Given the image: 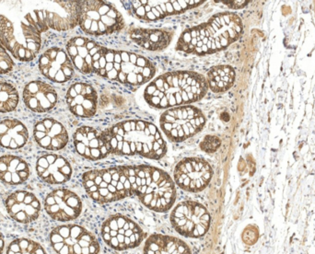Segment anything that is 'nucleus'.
Here are the masks:
<instances>
[{"label": "nucleus", "instance_id": "nucleus-29", "mask_svg": "<svg viewBox=\"0 0 315 254\" xmlns=\"http://www.w3.org/2000/svg\"><path fill=\"white\" fill-rule=\"evenodd\" d=\"M235 78L234 69L230 66H216L207 72L208 87L215 93L228 90L232 86Z\"/></svg>", "mask_w": 315, "mask_h": 254}, {"label": "nucleus", "instance_id": "nucleus-26", "mask_svg": "<svg viewBox=\"0 0 315 254\" xmlns=\"http://www.w3.org/2000/svg\"><path fill=\"white\" fill-rule=\"evenodd\" d=\"M29 176V164L20 157L4 156L0 158V181L9 185L25 182Z\"/></svg>", "mask_w": 315, "mask_h": 254}, {"label": "nucleus", "instance_id": "nucleus-2", "mask_svg": "<svg viewBox=\"0 0 315 254\" xmlns=\"http://www.w3.org/2000/svg\"><path fill=\"white\" fill-rule=\"evenodd\" d=\"M242 32V23L231 12L215 14L206 22L186 29L180 36L176 49L196 55L211 54L226 49Z\"/></svg>", "mask_w": 315, "mask_h": 254}, {"label": "nucleus", "instance_id": "nucleus-32", "mask_svg": "<svg viewBox=\"0 0 315 254\" xmlns=\"http://www.w3.org/2000/svg\"><path fill=\"white\" fill-rule=\"evenodd\" d=\"M7 254H46V252L39 243L33 240L17 238L8 245Z\"/></svg>", "mask_w": 315, "mask_h": 254}, {"label": "nucleus", "instance_id": "nucleus-17", "mask_svg": "<svg viewBox=\"0 0 315 254\" xmlns=\"http://www.w3.org/2000/svg\"><path fill=\"white\" fill-rule=\"evenodd\" d=\"M10 217L21 224L34 221L39 216L41 204L33 193L18 191L11 193L5 203Z\"/></svg>", "mask_w": 315, "mask_h": 254}, {"label": "nucleus", "instance_id": "nucleus-19", "mask_svg": "<svg viewBox=\"0 0 315 254\" xmlns=\"http://www.w3.org/2000/svg\"><path fill=\"white\" fill-rule=\"evenodd\" d=\"M73 139L77 152L87 159H102L110 154L101 133L94 128L88 126L79 128L75 132Z\"/></svg>", "mask_w": 315, "mask_h": 254}, {"label": "nucleus", "instance_id": "nucleus-16", "mask_svg": "<svg viewBox=\"0 0 315 254\" xmlns=\"http://www.w3.org/2000/svg\"><path fill=\"white\" fill-rule=\"evenodd\" d=\"M39 67L44 77L56 83L68 81L74 74L70 58L64 50L56 47L48 49L41 56Z\"/></svg>", "mask_w": 315, "mask_h": 254}, {"label": "nucleus", "instance_id": "nucleus-24", "mask_svg": "<svg viewBox=\"0 0 315 254\" xmlns=\"http://www.w3.org/2000/svg\"><path fill=\"white\" fill-rule=\"evenodd\" d=\"M54 9L43 10L49 28L66 31L79 24V1H54Z\"/></svg>", "mask_w": 315, "mask_h": 254}, {"label": "nucleus", "instance_id": "nucleus-6", "mask_svg": "<svg viewBox=\"0 0 315 254\" xmlns=\"http://www.w3.org/2000/svg\"><path fill=\"white\" fill-rule=\"evenodd\" d=\"M89 197L100 204L133 196L131 166H117L87 171L82 177Z\"/></svg>", "mask_w": 315, "mask_h": 254}, {"label": "nucleus", "instance_id": "nucleus-35", "mask_svg": "<svg viewBox=\"0 0 315 254\" xmlns=\"http://www.w3.org/2000/svg\"><path fill=\"white\" fill-rule=\"evenodd\" d=\"M258 237V234L257 231H254L252 227H248L247 228H245V230L243 231L242 234V240L246 244L252 245L253 243H255L256 240Z\"/></svg>", "mask_w": 315, "mask_h": 254}, {"label": "nucleus", "instance_id": "nucleus-33", "mask_svg": "<svg viewBox=\"0 0 315 254\" xmlns=\"http://www.w3.org/2000/svg\"><path fill=\"white\" fill-rule=\"evenodd\" d=\"M220 139L214 136H206L200 143V147L206 153H213L220 146Z\"/></svg>", "mask_w": 315, "mask_h": 254}, {"label": "nucleus", "instance_id": "nucleus-36", "mask_svg": "<svg viewBox=\"0 0 315 254\" xmlns=\"http://www.w3.org/2000/svg\"><path fill=\"white\" fill-rule=\"evenodd\" d=\"M222 3L224 4H230V7H231L232 8H242L243 6H245V4H247V1H223Z\"/></svg>", "mask_w": 315, "mask_h": 254}, {"label": "nucleus", "instance_id": "nucleus-11", "mask_svg": "<svg viewBox=\"0 0 315 254\" xmlns=\"http://www.w3.org/2000/svg\"><path fill=\"white\" fill-rule=\"evenodd\" d=\"M101 235L111 248L119 250L137 247L144 237L137 224L121 215L113 216L102 224Z\"/></svg>", "mask_w": 315, "mask_h": 254}, {"label": "nucleus", "instance_id": "nucleus-31", "mask_svg": "<svg viewBox=\"0 0 315 254\" xmlns=\"http://www.w3.org/2000/svg\"><path fill=\"white\" fill-rule=\"evenodd\" d=\"M19 94L12 84L0 81V112H8L16 109Z\"/></svg>", "mask_w": 315, "mask_h": 254}, {"label": "nucleus", "instance_id": "nucleus-25", "mask_svg": "<svg viewBox=\"0 0 315 254\" xmlns=\"http://www.w3.org/2000/svg\"><path fill=\"white\" fill-rule=\"evenodd\" d=\"M131 39L141 47L149 51H160L171 43L173 32L165 29H133L130 31Z\"/></svg>", "mask_w": 315, "mask_h": 254}, {"label": "nucleus", "instance_id": "nucleus-23", "mask_svg": "<svg viewBox=\"0 0 315 254\" xmlns=\"http://www.w3.org/2000/svg\"><path fill=\"white\" fill-rule=\"evenodd\" d=\"M23 99L29 110L36 112H45L55 105L57 94L49 84L42 81H32L25 87Z\"/></svg>", "mask_w": 315, "mask_h": 254}, {"label": "nucleus", "instance_id": "nucleus-1", "mask_svg": "<svg viewBox=\"0 0 315 254\" xmlns=\"http://www.w3.org/2000/svg\"><path fill=\"white\" fill-rule=\"evenodd\" d=\"M110 153L121 156L138 155L159 159L166 153L165 143L155 124L142 120H127L101 132Z\"/></svg>", "mask_w": 315, "mask_h": 254}, {"label": "nucleus", "instance_id": "nucleus-30", "mask_svg": "<svg viewBox=\"0 0 315 254\" xmlns=\"http://www.w3.org/2000/svg\"><path fill=\"white\" fill-rule=\"evenodd\" d=\"M20 27L38 35L46 32L49 28L43 10H34L28 13L21 20Z\"/></svg>", "mask_w": 315, "mask_h": 254}, {"label": "nucleus", "instance_id": "nucleus-22", "mask_svg": "<svg viewBox=\"0 0 315 254\" xmlns=\"http://www.w3.org/2000/svg\"><path fill=\"white\" fill-rule=\"evenodd\" d=\"M34 137L40 146L48 150L62 149L68 141L64 125L53 119H44L35 124Z\"/></svg>", "mask_w": 315, "mask_h": 254}, {"label": "nucleus", "instance_id": "nucleus-21", "mask_svg": "<svg viewBox=\"0 0 315 254\" xmlns=\"http://www.w3.org/2000/svg\"><path fill=\"white\" fill-rule=\"evenodd\" d=\"M36 170L42 181L51 184L65 183L70 180L72 169L63 157L48 154L41 157L36 164Z\"/></svg>", "mask_w": 315, "mask_h": 254}, {"label": "nucleus", "instance_id": "nucleus-20", "mask_svg": "<svg viewBox=\"0 0 315 254\" xmlns=\"http://www.w3.org/2000/svg\"><path fill=\"white\" fill-rule=\"evenodd\" d=\"M66 102L72 113L79 117L88 118L96 112L98 95L91 85L76 83L67 90Z\"/></svg>", "mask_w": 315, "mask_h": 254}, {"label": "nucleus", "instance_id": "nucleus-27", "mask_svg": "<svg viewBox=\"0 0 315 254\" xmlns=\"http://www.w3.org/2000/svg\"><path fill=\"white\" fill-rule=\"evenodd\" d=\"M144 254H191L187 244L177 237L153 234L144 247Z\"/></svg>", "mask_w": 315, "mask_h": 254}, {"label": "nucleus", "instance_id": "nucleus-18", "mask_svg": "<svg viewBox=\"0 0 315 254\" xmlns=\"http://www.w3.org/2000/svg\"><path fill=\"white\" fill-rule=\"evenodd\" d=\"M0 45L20 61L28 62L36 56L41 42H20L15 35L13 24L0 15Z\"/></svg>", "mask_w": 315, "mask_h": 254}, {"label": "nucleus", "instance_id": "nucleus-10", "mask_svg": "<svg viewBox=\"0 0 315 254\" xmlns=\"http://www.w3.org/2000/svg\"><path fill=\"white\" fill-rule=\"evenodd\" d=\"M171 221L175 230L181 235L188 237H200L209 228L210 215L202 204L185 201L173 209Z\"/></svg>", "mask_w": 315, "mask_h": 254}, {"label": "nucleus", "instance_id": "nucleus-14", "mask_svg": "<svg viewBox=\"0 0 315 254\" xmlns=\"http://www.w3.org/2000/svg\"><path fill=\"white\" fill-rule=\"evenodd\" d=\"M102 50L103 46L84 37L72 38L66 44V51L72 64L84 74L96 73Z\"/></svg>", "mask_w": 315, "mask_h": 254}, {"label": "nucleus", "instance_id": "nucleus-34", "mask_svg": "<svg viewBox=\"0 0 315 254\" xmlns=\"http://www.w3.org/2000/svg\"><path fill=\"white\" fill-rule=\"evenodd\" d=\"M14 62L8 52L0 45V74L8 73L13 69Z\"/></svg>", "mask_w": 315, "mask_h": 254}, {"label": "nucleus", "instance_id": "nucleus-7", "mask_svg": "<svg viewBox=\"0 0 315 254\" xmlns=\"http://www.w3.org/2000/svg\"><path fill=\"white\" fill-rule=\"evenodd\" d=\"M79 24L82 31L95 36L108 35L122 29L123 16L112 4L105 1H79Z\"/></svg>", "mask_w": 315, "mask_h": 254}, {"label": "nucleus", "instance_id": "nucleus-9", "mask_svg": "<svg viewBox=\"0 0 315 254\" xmlns=\"http://www.w3.org/2000/svg\"><path fill=\"white\" fill-rule=\"evenodd\" d=\"M53 249L58 254H98L100 245L96 237L77 225H64L50 234Z\"/></svg>", "mask_w": 315, "mask_h": 254}, {"label": "nucleus", "instance_id": "nucleus-13", "mask_svg": "<svg viewBox=\"0 0 315 254\" xmlns=\"http://www.w3.org/2000/svg\"><path fill=\"white\" fill-rule=\"evenodd\" d=\"M173 176L175 183L181 189L197 192L208 185L213 170L205 160L199 158H188L177 164Z\"/></svg>", "mask_w": 315, "mask_h": 254}, {"label": "nucleus", "instance_id": "nucleus-28", "mask_svg": "<svg viewBox=\"0 0 315 254\" xmlns=\"http://www.w3.org/2000/svg\"><path fill=\"white\" fill-rule=\"evenodd\" d=\"M28 138V130L20 121L8 119L0 123V145L2 146L17 149L23 146Z\"/></svg>", "mask_w": 315, "mask_h": 254}, {"label": "nucleus", "instance_id": "nucleus-37", "mask_svg": "<svg viewBox=\"0 0 315 254\" xmlns=\"http://www.w3.org/2000/svg\"><path fill=\"white\" fill-rule=\"evenodd\" d=\"M4 246H5V241H4V237L0 233V254H2L4 250Z\"/></svg>", "mask_w": 315, "mask_h": 254}, {"label": "nucleus", "instance_id": "nucleus-8", "mask_svg": "<svg viewBox=\"0 0 315 254\" xmlns=\"http://www.w3.org/2000/svg\"><path fill=\"white\" fill-rule=\"evenodd\" d=\"M205 124L203 112L196 107L184 105L168 109L159 119L163 133L171 142H183L197 133Z\"/></svg>", "mask_w": 315, "mask_h": 254}, {"label": "nucleus", "instance_id": "nucleus-12", "mask_svg": "<svg viewBox=\"0 0 315 254\" xmlns=\"http://www.w3.org/2000/svg\"><path fill=\"white\" fill-rule=\"evenodd\" d=\"M127 11L143 21H156L175 14L184 13L202 4V1H168V0H143L122 1Z\"/></svg>", "mask_w": 315, "mask_h": 254}, {"label": "nucleus", "instance_id": "nucleus-15", "mask_svg": "<svg viewBox=\"0 0 315 254\" xmlns=\"http://www.w3.org/2000/svg\"><path fill=\"white\" fill-rule=\"evenodd\" d=\"M46 213L54 220L66 222L76 219L81 213L82 203L76 193L67 189H56L44 201Z\"/></svg>", "mask_w": 315, "mask_h": 254}, {"label": "nucleus", "instance_id": "nucleus-4", "mask_svg": "<svg viewBox=\"0 0 315 254\" xmlns=\"http://www.w3.org/2000/svg\"><path fill=\"white\" fill-rule=\"evenodd\" d=\"M156 67L146 57L125 51L103 47L96 74L124 85L141 86L150 80Z\"/></svg>", "mask_w": 315, "mask_h": 254}, {"label": "nucleus", "instance_id": "nucleus-5", "mask_svg": "<svg viewBox=\"0 0 315 254\" xmlns=\"http://www.w3.org/2000/svg\"><path fill=\"white\" fill-rule=\"evenodd\" d=\"M131 179L134 195L148 209L166 212L171 208L176 190L168 173L151 166H131Z\"/></svg>", "mask_w": 315, "mask_h": 254}, {"label": "nucleus", "instance_id": "nucleus-3", "mask_svg": "<svg viewBox=\"0 0 315 254\" xmlns=\"http://www.w3.org/2000/svg\"><path fill=\"white\" fill-rule=\"evenodd\" d=\"M208 88L206 78L199 73L168 72L155 78L146 87L144 98L154 108L169 109L200 100Z\"/></svg>", "mask_w": 315, "mask_h": 254}]
</instances>
